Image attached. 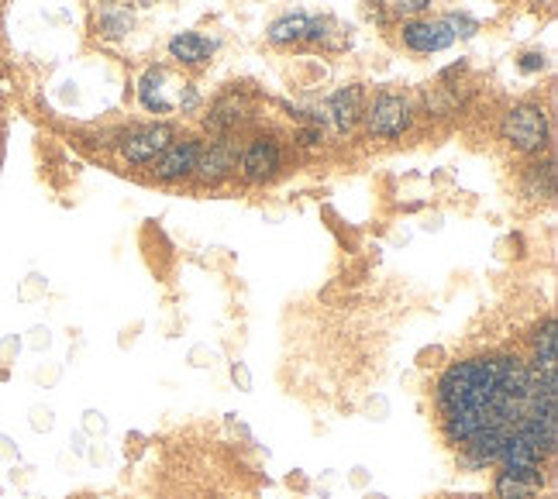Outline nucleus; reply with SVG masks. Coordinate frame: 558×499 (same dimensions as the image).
I'll return each mask as SVG.
<instances>
[{
	"label": "nucleus",
	"instance_id": "obj_1",
	"mask_svg": "<svg viewBox=\"0 0 558 499\" xmlns=\"http://www.w3.org/2000/svg\"><path fill=\"white\" fill-rule=\"evenodd\" d=\"M441 431L469 465H500L514 438H558V379L514 355L455 362L438 379Z\"/></svg>",
	"mask_w": 558,
	"mask_h": 499
},
{
	"label": "nucleus",
	"instance_id": "obj_2",
	"mask_svg": "<svg viewBox=\"0 0 558 499\" xmlns=\"http://www.w3.org/2000/svg\"><path fill=\"white\" fill-rule=\"evenodd\" d=\"M500 135L510 148L524 155H541L548 148V138H552V124H548V111L534 100H524V104H514L500 121Z\"/></svg>",
	"mask_w": 558,
	"mask_h": 499
},
{
	"label": "nucleus",
	"instance_id": "obj_3",
	"mask_svg": "<svg viewBox=\"0 0 558 499\" xmlns=\"http://www.w3.org/2000/svg\"><path fill=\"white\" fill-rule=\"evenodd\" d=\"M362 121H366L369 138H403L414 128V104H410L403 93L383 90V93H376L372 104H366Z\"/></svg>",
	"mask_w": 558,
	"mask_h": 499
},
{
	"label": "nucleus",
	"instance_id": "obj_4",
	"mask_svg": "<svg viewBox=\"0 0 558 499\" xmlns=\"http://www.w3.org/2000/svg\"><path fill=\"white\" fill-rule=\"evenodd\" d=\"M238 173L245 183L266 186L283 173V145L276 135H255L238 155Z\"/></svg>",
	"mask_w": 558,
	"mask_h": 499
},
{
	"label": "nucleus",
	"instance_id": "obj_5",
	"mask_svg": "<svg viewBox=\"0 0 558 499\" xmlns=\"http://www.w3.org/2000/svg\"><path fill=\"white\" fill-rule=\"evenodd\" d=\"M173 138H176V128L166 121L145 124V128H128V131H121L118 152L131 166H149V162H155L169 145H173Z\"/></svg>",
	"mask_w": 558,
	"mask_h": 499
},
{
	"label": "nucleus",
	"instance_id": "obj_6",
	"mask_svg": "<svg viewBox=\"0 0 558 499\" xmlns=\"http://www.w3.org/2000/svg\"><path fill=\"white\" fill-rule=\"evenodd\" d=\"M238 155H242V145L235 142V135H217L214 142L200 145V159H197V169H193V179L204 186L224 183V179L238 169Z\"/></svg>",
	"mask_w": 558,
	"mask_h": 499
},
{
	"label": "nucleus",
	"instance_id": "obj_7",
	"mask_svg": "<svg viewBox=\"0 0 558 499\" xmlns=\"http://www.w3.org/2000/svg\"><path fill=\"white\" fill-rule=\"evenodd\" d=\"M400 38L410 52L417 56H434V52H445L455 45L452 28L445 25V18H410L403 21Z\"/></svg>",
	"mask_w": 558,
	"mask_h": 499
},
{
	"label": "nucleus",
	"instance_id": "obj_8",
	"mask_svg": "<svg viewBox=\"0 0 558 499\" xmlns=\"http://www.w3.org/2000/svg\"><path fill=\"white\" fill-rule=\"evenodd\" d=\"M200 138H173V145L155 159V179L159 183H183L193 176L200 159Z\"/></svg>",
	"mask_w": 558,
	"mask_h": 499
},
{
	"label": "nucleus",
	"instance_id": "obj_9",
	"mask_svg": "<svg viewBox=\"0 0 558 499\" xmlns=\"http://www.w3.org/2000/svg\"><path fill=\"white\" fill-rule=\"evenodd\" d=\"M362 111H366V90H362L359 83L335 90L328 97V104H324V114H328V121L335 124L341 135H348V131L362 121Z\"/></svg>",
	"mask_w": 558,
	"mask_h": 499
},
{
	"label": "nucleus",
	"instance_id": "obj_10",
	"mask_svg": "<svg viewBox=\"0 0 558 499\" xmlns=\"http://www.w3.org/2000/svg\"><path fill=\"white\" fill-rule=\"evenodd\" d=\"M248 121H252V104H248L245 93H224L221 100H214L211 114H207V131H214V135H235Z\"/></svg>",
	"mask_w": 558,
	"mask_h": 499
},
{
	"label": "nucleus",
	"instance_id": "obj_11",
	"mask_svg": "<svg viewBox=\"0 0 558 499\" xmlns=\"http://www.w3.org/2000/svg\"><path fill=\"white\" fill-rule=\"evenodd\" d=\"M545 489V469H500L493 482L496 499H538Z\"/></svg>",
	"mask_w": 558,
	"mask_h": 499
},
{
	"label": "nucleus",
	"instance_id": "obj_12",
	"mask_svg": "<svg viewBox=\"0 0 558 499\" xmlns=\"http://www.w3.org/2000/svg\"><path fill=\"white\" fill-rule=\"evenodd\" d=\"M217 45L211 38L197 35V31H176L173 38H169V56L176 62H183V66H200V62H207L214 56Z\"/></svg>",
	"mask_w": 558,
	"mask_h": 499
},
{
	"label": "nucleus",
	"instance_id": "obj_13",
	"mask_svg": "<svg viewBox=\"0 0 558 499\" xmlns=\"http://www.w3.org/2000/svg\"><path fill=\"white\" fill-rule=\"evenodd\" d=\"M521 193L527 200H552L555 197V159L531 162L521 176Z\"/></svg>",
	"mask_w": 558,
	"mask_h": 499
},
{
	"label": "nucleus",
	"instance_id": "obj_14",
	"mask_svg": "<svg viewBox=\"0 0 558 499\" xmlns=\"http://www.w3.org/2000/svg\"><path fill=\"white\" fill-rule=\"evenodd\" d=\"M304 42H314V45H321V49L341 52V49H348V42H352V28H345L335 18H310Z\"/></svg>",
	"mask_w": 558,
	"mask_h": 499
},
{
	"label": "nucleus",
	"instance_id": "obj_15",
	"mask_svg": "<svg viewBox=\"0 0 558 499\" xmlns=\"http://www.w3.org/2000/svg\"><path fill=\"white\" fill-rule=\"evenodd\" d=\"M162 80H166V69L162 66H149L138 80V104L145 107L149 114H169L173 104L162 97Z\"/></svg>",
	"mask_w": 558,
	"mask_h": 499
},
{
	"label": "nucleus",
	"instance_id": "obj_16",
	"mask_svg": "<svg viewBox=\"0 0 558 499\" xmlns=\"http://www.w3.org/2000/svg\"><path fill=\"white\" fill-rule=\"evenodd\" d=\"M307 25H310V14L304 11H290L283 14V18H276L273 25L266 28V38L273 45H279V49H286V45H297L307 38Z\"/></svg>",
	"mask_w": 558,
	"mask_h": 499
},
{
	"label": "nucleus",
	"instance_id": "obj_17",
	"mask_svg": "<svg viewBox=\"0 0 558 499\" xmlns=\"http://www.w3.org/2000/svg\"><path fill=\"white\" fill-rule=\"evenodd\" d=\"M531 348H534V358H531L534 369L552 372L555 369V321H552V317H548V321L541 324L538 331H534Z\"/></svg>",
	"mask_w": 558,
	"mask_h": 499
},
{
	"label": "nucleus",
	"instance_id": "obj_18",
	"mask_svg": "<svg viewBox=\"0 0 558 499\" xmlns=\"http://www.w3.org/2000/svg\"><path fill=\"white\" fill-rule=\"evenodd\" d=\"M135 28V18L128 14V7H104L100 11V21H97V35L100 38H124L128 31Z\"/></svg>",
	"mask_w": 558,
	"mask_h": 499
},
{
	"label": "nucleus",
	"instance_id": "obj_19",
	"mask_svg": "<svg viewBox=\"0 0 558 499\" xmlns=\"http://www.w3.org/2000/svg\"><path fill=\"white\" fill-rule=\"evenodd\" d=\"M445 25L452 28V35H455V38H476V31H479V21L472 18V14H465V11H452V14H445Z\"/></svg>",
	"mask_w": 558,
	"mask_h": 499
},
{
	"label": "nucleus",
	"instance_id": "obj_20",
	"mask_svg": "<svg viewBox=\"0 0 558 499\" xmlns=\"http://www.w3.org/2000/svg\"><path fill=\"white\" fill-rule=\"evenodd\" d=\"M390 11L397 14V18H421V14L431 11V0H393Z\"/></svg>",
	"mask_w": 558,
	"mask_h": 499
},
{
	"label": "nucleus",
	"instance_id": "obj_21",
	"mask_svg": "<svg viewBox=\"0 0 558 499\" xmlns=\"http://www.w3.org/2000/svg\"><path fill=\"white\" fill-rule=\"evenodd\" d=\"M517 69H521V73H545L548 56L545 52H524V56L517 59Z\"/></svg>",
	"mask_w": 558,
	"mask_h": 499
},
{
	"label": "nucleus",
	"instance_id": "obj_22",
	"mask_svg": "<svg viewBox=\"0 0 558 499\" xmlns=\"http://www.w3.org/2000/svg\"><path fill=\"white\" fill-rule=\"evenodd\" d=\"M366 18L376 21V25H390V11L383 7V0H369V4H366Z\"/></svg>",
	"mask_w": 558,
	"mask_h": 499
},
{
	"label": "nucleus",
	"instance_id": "obj_23",
	"mask_svg": "<svg viewBox=\"0 0 558 499\" xmlns=\"http://www.w3.org/2000/svg\"><path fill=\"white\" fill-rule=\"evenodd\" d=\"M321 142H324V131L317 128V124H314V128H304V131H300V145H304V148H317Z\"/></svg>",
	"mask_w": 558,
	"mask_h": 499
},
{
	"label": "nucleus",
	"instance_id": "obj_24",
	"mask_svg": "<svg viewBox=\"0 0 558 499\" xmlns=\"http://www.w3.org/2000/svg\"><path fill=\"white\" fill-rule=\"evenodd\" d=\"M231 379H235V386L252 389V376H248V369H245L242 362H235V365H231Z\"/></svg>",
	"mask_w": 558,
	"mask_h": 499
},
{
	"label": "nucleus",
	"instance_id": "obj_25",
	"mask_svg": "<svg viewBox=\"0 0 558 499\" xmlns=\"http://www.w3.org/2000/svg\"><path fill=\"white\" fill-rule=\"evenodd\" d=\"M180 104H183V111H193V107L200 104V97H197V90H193V83H183Z\"/></svg>",
	"mask_w": 558,
	"mask_h": 499
},
{
	"label": "nucleus",
	"instance_id": "obj_26",
	"mask_svg": "<svg viewBox=\"0 0 558 499\" xmlns=\"http://www.w3.org/2000/svg\"><path fill=\"white\" fill-rule=\"evenodd\" d=\"M87 427H90L93 434H104L107 431V420L100 417V413H87Z\"/></svg>",
	"mask_w": 558,
	"mask_h": 499
},
{
	"label": "nucleus",
	"instance_id": "obj_27",
	"mask_svg": "<svg viewBox=\"0 0 558 499\" xmlns=\"http://www.w3.org/2000/svg\"><path fill=\"white\" fill-rule=\"evenodd\" d=\"M128 4H135V7H149V4H155V0H128Z\"/></svg>",
	"mask_w": 558,
	"mask_h": 499
}]
</instances>
